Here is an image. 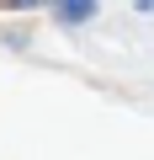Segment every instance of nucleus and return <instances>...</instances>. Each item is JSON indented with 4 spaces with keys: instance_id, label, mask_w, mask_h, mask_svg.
Returning <instances> with one entry per match:
<instances>
[{
    "instance_id": "f257e3e1",
    "label": "nucleus",
    "mask_w": 154,
    "mask_h": 160,
    "mask_svg": "<svg viewBox=\"0 0 154 160\" xmlns=\"http://www.w3.org/2000/svg\"><path fill=\"white\" fill-rule=\"evenodd\" d=\"M91 16H96L91 0H64V6H58V22H91Z\"/></svg>"
}]
</instances>
